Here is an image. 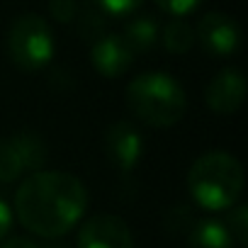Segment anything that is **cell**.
<instances>
[{
    "label": "cell",
    "mask_w": 248,
    "mask_h": 248,
    "mask_svg": "<svg viewBox=\"0 0 248 248\" xmlns=\"http://www.w3.org/2000/svg\"><path fill=\"white\" fill-rule=\"evenodd\" d=\"M88 209L85 185L63 170H37L22 180L15 192V214L20 224L44 238L68 233Z\"/></svg>",
    "instance_id": "1"
},
{
    "label": "cell",
    "mask_w": 248,
    "mask_h": 248,
    "mask_svg": "<svg viewBox=\"0 0 248 248\" xmlns=\"http://www.w3.org/2000/svg\"><path fill=\"white\" fill-rule=\"evenodd\" d=\"M243 183L246 178L241 163L226 151L202 154L187 173V190L207 212H224L238 204Z\"/></svg>",
    "instance_id": "2"
},
{
    "label": "cell",
    "mask_w": 248,
    "mask_h": 248,
    "mask_svg": "<svg viewBox=\"0 0 248 248\" xmlns=\"http://www.w3.org/2000/svg\"><path fill=\"white\" fill-rule=\"evenodd\" d=\"M127 107L149 127H173L187 109L183 85L161 71L141 73L127 85Z\"/></svg>",
    "instance_id": "3"
},
{
    "label": "cell",
    "mask_w": 248,
    "mask_h": 248,
    "mask_svg": "<svg viewBox=\"0 0 248 248\" xmlns=\"http://www.w3.org/2000/svg\"><path fill=\"white\" fill-rule=\"evenodd\" d=\"M54 32L49 22L34 13L17 17L8 32V54L20 71H39L54 59Z\"/></svg>",
    "instance_id": "4"
},
{
    "label": "cell",
    "mask_w": 248,
    "mask_h": 248,
    "mask_svg": "<svg viewBox=\"0 0 248 248\" xmlns=\"http://www.w3.org/2000/svg\"><path fill=\"white\" fill-rule=\"evenodd\" d=\"M144 151H146V141H144L141 132L132 122L119 119V122H114V124L107 127V132H105V154L119 168V173L129 175L139 166V161L144 158Z\"/></svg>",
    "instance_id": "5"
},
{
    "label": "cell",
    "mask_w": 248,
    "mask_h": 248,
    "mask_svg": "<svg viewBox=\"0 0 248 248\" xmlns=\"http://www.w3.org/2000/svg\"><path fill=\"white\" fill-rule=\"evenodd\" d=\"M195 39H200V44L207 54H212L217 59H224V56H231V54L238 51L241 27L233 17L212 10V13L202 15V20L197 22Z\"/></svg>",
    "instance_id": "6"
},
{
    "label": "cell",
    "mask_w": 248,
    "mask_h": 248,
    "mask_svg": "<svg viewBox=\"0 0 248 248\" xmlns=\"http://www.w3.org/2000/svg\"><path fill=\"white\" fill-rule=\"evenodd\" d=\"M76 248H134V236L124 219L95 214L80 226Z\"/></svg>",
    "instance_id": "7"
},
{
    "label": "cell",
    "mask_w": 248,
    "mask_h": 248,
    "mask_svg": "<svg viewBox=\"0 0 248 248\" xmlns=\"http://www.w3.org/2000/svg\"><path fill=\"white\" fill-rule=\"evenodd\" d=\"M134 51L124 42L122 34H102L90 46V63L105 78H119L134 63Z\"/></svg>",
    "instance_id": "8"
},
{
    "label": "cell",
    "mask_w": 248,
    "mask_h": 248,
    "mask_svg": "<svg viewBox=\"0 0 248 248\" xmlns=\"http://www.w3.org/2000/svg\"><path fill=\"white\" fill-rule=\"evenodd\" d=\"M243 100H246V78L238 68L219 71L204 90V102L217 114H233L243 105Z\"/></svg>",
    "instance_id": "9"
},
{
    "label": "cell",
    "mask_w": 248,
    "mask_h": 248,
    "mask_svg": "<svg viewBox=\"0 0 248 248\" xmlns=\"http://www.w3.org/2000/svg\"><path fill=\"white\" fill-rule=\"evenodd\" d=\"M122 37H124V42L129 44V49L134 54H146L161 39V27L154 17L144 15V17H134V20H129L127 25H124Z\"/></svg>",
    "instance_id": "10"
},
{
    "label": "cell",
    "mask_w": 248,
    "mask_h": 248,
    "mask_svg": "<svg viewBox=\"0 0 248 248\" xmlns=\"http://www.w3.org/2000/svg\"><path fill=\"white\" fill-rule=\"evenodd\" d=\"M187 248H233V238L219 219H200L187 233Z\"/></svg>",
    "instance_id": "11"
},
{
    "label": "cell",
    "mask_w": 248,
    "mask_h": 248,
    "mask_svg": "<svg viewBox=\"0 0 248 248\" xmlns=\"http://www.w3.org/2000/svg\"><path fill=\"white\" fill-rule=\"evenodd\" d=\"M13 141L22 156V163L27 168V173H37L44 168L46 163V144L42 141V137L37 132H17L13 134Z\"/></svg>",
    "instance_id": "12"
},
{
    "label": "cell",
    "mask_w": 248,
    "mask_h": 248,
    "mask_svg": "<svg viewBox=\"0 0 248 248\" xmlns=\"http://www.w3.org/2000/svg\"><path fill=\"white\" fill-rule=\"evenodd\" d=\"M161 42L170 54H187L195 44V30L185 20H170L161 32Z\"/></svg>",
    "instance_id": "13"
},
{
    "label": "cell",
    "mask_w": 248,
    "mask_h": 248,
    "mask_svg": "<svg viewBox=\"0 0 248 248\" xmlns=\"http://www.w3.org/2000/svg\"><path fill=\"white\" fill-rule=\"evenodd\" d=\"M27 168L22 163V156L10 139H0V183H15L20 175H25Z\"/></svg>",
    "instance_id": "14"
},
{
    "label": "cell",
    "mask_w": 248,
    "mask_h": 248,
    "mask_svg": "<svg viewBox=\"0 0 248 248\" xmlns=\"http://www.w3.org/2000/svg\"><path fill=\"white\" fill-rule=\"evenodd\" d=\"M76 22H78V34L88 42H95L105 34V13L95 5V3H88L83 8H78V15H76Z\"/></svg>",
    "instance_id": "15"
},
{
    "label": "cell",
    "mask_w": 248,
    "mask_h": 248,
    "mask_svg": "<svg viewBox=\"0 0 248 248\" xmlns=\"http://www.w3.org/2000/svg\"><path fill=\"white\" fill-rule=\"evenodd\" d=\"M221 224L226 226L229 236L233 238V246L246 248V243H248V207L246 204H233Z\"/></svg>",
    "instance_id": "16"
},
{
    "label": "cell",
    "mask_w": 248,
    "mask_h": 248,
    "mask_svg": "<svg viewBox=\"0 0 248 248\" xmlns=\"http://www.w3.org/2000/svg\"><path fill=\"white\" fill-rule=\"evenodd\" d=\"M93 3L105 13V15H114V17H124L134 13L137 8H141L144 0H93Z\"/></svg>",
    "instance_id": "17"
},
{
    "label": "cell",
    "mask_w": 248,
    "mask_h": 248,
    "mask_svg": "<svg viewBox=\"0 0 248 248\" xmlns=\"http://www.w3.org/2000/svg\"><path fill=\"white\" fill-rule=\"evenodd\" d=\"M49 10H51L54 20L68 25L78 15V3H76V0H49Z\"/></svg>",
    "instance_id": "18"
},
{
    "label": "cell",
    "mask_w": 248,
    "mask_h": 248,
    "mask_svg": "<svg viewBox=\"0 0 248 248\" xmlns=\"http://www.w3.org/2000/svg\"><path fill=\"white\" fill-rule=\"evenodd\" d=\"M200 3H202V0H156V5L161 10H166V13L175 15V17H183V15L197 10Z\"/></svg>",
    "instance_id": "19"
},
{
    "label": "cell",
    "mask_w": 248,
    "mask_h": 248,
    "mask_svg": "<svg viewBox=\"0 0 248 248\" xmlns=\"http://www.w3.org/2000/svg\"><path fill=\"white\" fill-rule=\"evenodd\" d=\"M10 229H13V209L3 197H0V241L10 233Z\"/></svg>",
    "instance_id": "20"
},
{
    "label": "cell",
    "mask_w": 248,
    "mask_h": 248,
    "mask_svg": "<svg viewBox=\"0 0 248 248\" xmlns=\"http://www.w3.org/2000/svg\"><path fill=\"white\" fill-rule=\"evenodd\" d=\"M0 248H42V246H37V243H34V241H30V238L15 236V238H8Z\"/></svg>",
    "instance_id": "21"
},
{
    "label": "cell",
    "mask_w": 248,
    "mask_h": 248,
    "mask_svg": "<svg viewBox=\"0 0 248 248\" xmlns=\"http://www.w3.org/2000/svg\"><path fill=\"white\" fill-rule=\"evenodd\" d=\"M46 248H71V246H66V243H54V246H46Z\"/></svg>",
    "instance_id": "22"
}]
</instances>
